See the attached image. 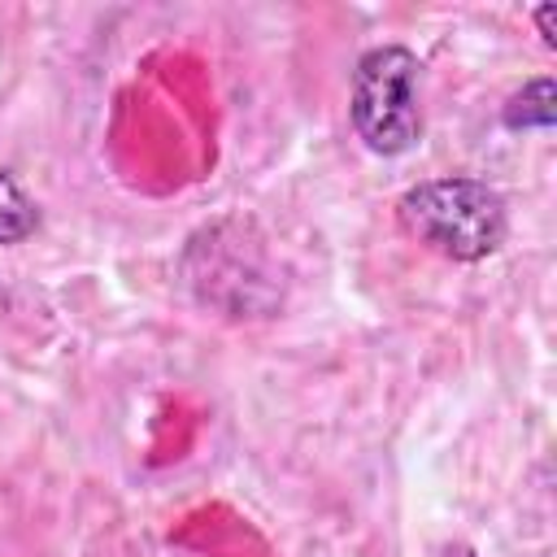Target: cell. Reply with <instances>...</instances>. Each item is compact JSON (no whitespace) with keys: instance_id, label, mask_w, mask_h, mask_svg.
<instances>
[{"instance_id":"1","label":"cell","mask_w":557,"mask_h":557,"mask_svg":"<svg viewBox=\"0 0 557 557\" xmlns=\"http://www.w3.org/2000/svg\"><path fill=\"white\" fill-rule=\"evenodd\" d=\"M400 226L448 261H483L509 235L505 196L474 174H444L413 183L396 200Z\"/></svg>"},{"instance_id":"2","label":"cell","mask_w":557,"mask_h":557,"mask_svg":"<svg viewBox=\"0 0 557 557\" xmlns=\"http://www.w3.org/2000/svg\"><path fill=\"white\" fill-rule=\"evenodd\" d=\"M183 278L200 305L231 318H261L283 300V278L270 265L265 239L244 218L200 226L183 248Z\"/></svg>"},{"instance_id":"3","label":"cell","mask_w":557,"mask_h":557,"mask_svg":"<svg viewBox=\"0 0 557 557\" xmlns=\"http://www.w3.org/2000/svg\"><path fill=\"white\" fill-rule=\"evenodd\" d=\"M348 117L374 157H405L422 144V61L405 44H379L357 57Z\"/></svg>"},{"instance_id":"4","label":"cell","mask_w":557,"mask_h":557,"mask_svg":"<svg viewBox=\"0 0 557 557\" xmlns=\"http://www.w3.org/2000/svg\"><path fill=\"white\" fill-rule=\"evenodd\" d=\"M505 126L509 131H553L557 122V83L548 74L527 78L509 100H505Z\"/></svg>"},{"instance_id":"5","label":"cell","mask_w":557,"mask_h":557,"mask_svg":"<svg viewBox=\"0 0 557 557\" xmlns=\"http://www.w3.org/2000/svg\"><path fill=\"white\" fill-rule=\"evenodd\" d=\"M39 226V205L30 200V191L17 183L13 170H0V248L30 239Z\"/></svg>"},{"instance_id":"6","label":"cell","mask_w":557,"mask_h":557,"mask_svg":"<svg viewBox=\"0 0 557 557\" xmlns=\"http://www.w3.org/2000/svg\"><path fill=\"white\" fill-rule=\"evenodd\" d=\"M553 22H557V4H540V9H535V26H540V39H544L548 48L557 44V26H553Z\"/></svg>"}]
</instances>
